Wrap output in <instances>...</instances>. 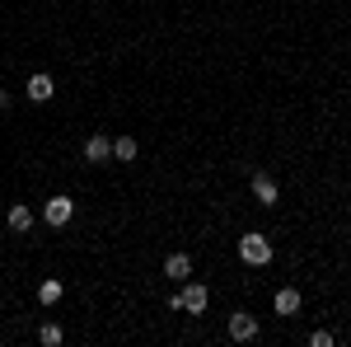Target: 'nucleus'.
Masks as SVG:
<instances>
[{
  "label": "nucleus",
  "mask_w": 351,
  "mask_h": 347,
  "mask_svg": "<svg viewBox=\"0 0 351 347\" xmlns=\"http://www.w3.org/2000/svg\"><path fill=\"white\" fill-rule=\"evenodd\" d=\"M5 108H10V94H5V89H0V113H5Z\"/></svg>",
  "instance_id": "nucleus-15"
},
{
  "label": "nucleus",
  "mask_w": 351,
  "mask_h": 347,
  "mask_svg": "<svg viewBox=\"0 0 351 347\" xmlns=\"http://www.w3.org/2000/svg\"><path fill=\"white\" fill-rule=\"evenodd\" d=\"M38 343H43V347H56V343H61V328H56V324H43V328H38Z\"/></svg>",
  "instance_id": "nucleus-13"
},
{
  "label": "nucleus",
  "mask_w": 351,
  "mask_h": 347,
  "mask_svg": "<svg viewBox=\"0 0 351 347\" xmlns=\"http://www.w3.org/2000/svg\"><path fill=\"white\" fill-rule=\"evenodd\" d=\"M112 160V136H89L84 141V164H108Z\"/></svg>",
  "instance_id": "nucleus-5"
},
{
  "label": "nucleus",
  "mask_w": 351,
  "mask_h": 347,
  "mask_svg": "<svg viewBox=\"0 0 351 347\" xmlns=\"http://www.w3.org/2000/svg\"><path fill=\"white\" fill-rule=\"evenodd\" d=\"M239 258L243 263H253V267H267L271 263V240L267 235H258V230H248L239 240Z\"/></svg>",
  "instance_id": "nucleus-1"
},
{
  "label": "nucleus",
  "mask_w": 351,
  "mask_h": 347,
  "mask_svg": "<svg viewBox=\"0 0 351 347\" xmlns=\"http://www.w3.org/2000/svg\"><path fill=\"white\" fill-rule=\"evenodd\" d=\"M136 150H141V146H136V136H117V141H112V160H122V164H132Z\"/></svg>",
  "instance_id": "nucleus-11"
},
{
  "label": "nucleus",
  "mask_w": 351,
  "mask_h": 347,
  "mask_svg": "<svg viewBox=\"0 0 351 347\" xmlns=\"http://www.w3.org/2000/svg\"><path fill=\"white\" fill-rule=\"evenodd\" d=\"M309 347H332V333L319 328V333H309Z\"/></svg>",
  "instance_id": "nucleus-14"
},
{
  "label": "nucleus",
  "mask_w": 351,
  "mask_h": 347,
  "mask_svg": "<svg viewBox=\"0 0 351 347\" xmlns=\"http://www.w3.org/2000/svg\"><path fill=\"white\" fill-rule=\"evenodd\" d=\"M347 240H351V225H347Z\"/></svg>",
  "instance_id": "nucleus-16"
},
{
  "label": "nucleus",
  "mask_w": 351,
  "mask_h": 347,
  "mask_svg": "<svg viewBox=\"0 0 351 347\" xmlns=\"http://www.w3.org/2000/svg\"><path fill=\"white\" fill-rule=\"evenodd\" d=\"M56 300H61V282H52V277H47V282L38 287V305H56Z\"/></svg>",
  "instance_id": "nucleus-12"
},
{
  "label": "nucleus",
  "mask_w": 351,
  "mask_h": 347,
  "mask_svg": "<svg viewBox=\"0 0 351 347\" xmlns=\"http://www.w3.org/2000/svg\"><path fill=\"white\" fill-rule=\"evenodd\" d=\"M230 338H234V343H253V338H258V320H253L248 310L230 315Z\"/></svg>",
  "instance_id": "nucleus-4"
},
{
  "label": "nucleus",
  "mask_w": 351,
  "mask_h": 347,
  "mask_svg": "<svg viewBox=\"0 0 351 347\" xmlns=\"http://www.w3.org/2000/svg\"><path fill=\"white\" fill-rule=\"evenodd\" d=\"M173 305H178V310H188V315H206V305H211V291H206L202 282H188L183 291L173 295Z\"/></svg>",
  "instance_id": "nucleus-2"
},
{
  "label": "nucleus",
  "mask_w": 351,
  "mask_h": 347,
  "mask_svg": "<svg viewBox=\"0 0 351 347\" xmlns=\"http://www.w3.org/2000/svg\"><path fill=\"white\" fill-rule=\"evenodd\" d=\"M164 277L188 282V277H192V258H188V254H169V258H164Z\"/></svg>",
  "instance_id": "nucleus-8"
},
{
  "label": "nucleus",
  "mask_w": 351,
  "mask_h": 347,
  "mask_svg": "<svg viewBox=\"0 0 351 347\" xmlns=\"http://www.w3.org/2000/svg\"><path fill=\"white\" fill-rule=\"evenodd\" d=\"M271 305H276V315H300V291L295 287H281Z\"/></svg>",
  "instance_id": "nucleus-9"
},
{
  "label": "nucleus",
  "mask_w": 351,
  "mask_h": 347,
  "mask_svg": "<svg viewBox=\"0 0 351 347\" xmlns=\"http://www.w3.org/2000/svg\"><path fill=\"white\" fill-rule=\"evenodd\" d=\"M5 221H10V230H14V235H24L28 225H33V212H28L24 202H14V207H10V216H5Z\"/></svg>",
  "instance_id": "nucleus-10"
},
{
  "label": "nucleus",
  "mask_w": 351,
  "mask_h": 347,
  "mask_svg": "<svg viewBox=\"0 0 351 347\" xmlns=\"http://www.w3.org/2000/svg\"><path fill=\"white\" fill-rule=\"evenodd\" d=\"M24 94H28V99H33V104H47V99H52V94H56V85H52V76H43V71H38V76H28V85H24Z\"/></svg>",
  "instance_id": "nucleus-7"
},
{
  "label": "nucleus",
  "mask_w": 351,
  "mask_h": 347,
  "mask_svg": "<svg viewBox=\"0 0 351 347\" xmlns=\"http://www.w3.org/2000/svg\"><path fill=\"white\" fill-rule=\"evenodd\" d=\"M71 216H75V202H71L66 192L47 197V207H43V221H47V225H56V230H61V225H71Z\"/></svg>",
  "instance_id": "nucleus-3"
},
{
  "label": "nucleus",
  "mask_w": 351,
  "mask_h": 347,
  "mask_svg": "<svg viewBox=\"0 0 351 347\" xmlns=\"http://www.w3.org/2000/svg\"><path fill=\"white\" fill-rule=\"evenodd\" d=\"M253 197H258L263 207H276V202H281V188H276V179H271V174H253Z\"/></svg>",
  "instance_id": "nucleus-6"
}]
</instances>
